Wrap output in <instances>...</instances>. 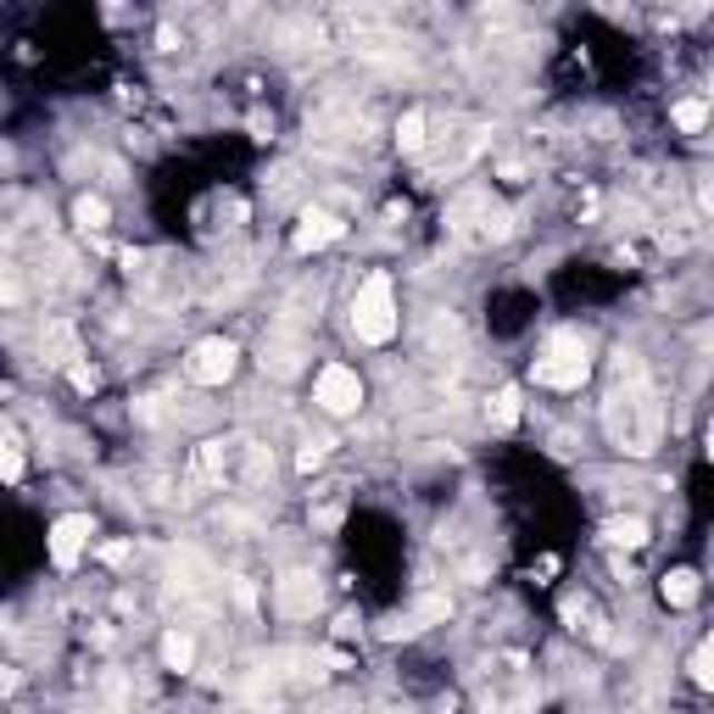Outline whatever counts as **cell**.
<instances>
[{
	"label": "cell",
	"instance_id": "cell-4",
	"mask_svg": "<svg viewBox=\"0 0 714 714\" xmlns=\"http://www.w3.org/2000/svg\"><path fill=\"white\" fill-rule=\"evenodd\" d=\"M235 364H240L235 340L212 335V340H201V346L190 351V380H196V386H224V380L235 375Z\"/></svg>",
	"mask_w": 714,
	"mask_h": 714
},
{
	"label": "cell",
	"instance_id": "cell-5",
	"mask_svg": "<svg viewBox=\"0 0 714 714\" xmlns=\"http://www.w3.org/2000/svg\"><path fill=\"white\" fill-rule=\"evenodd\" d=\"M357 403H364V380H357L346 364L318 369V408L324 414H357Z\"/></svg>",
	"mask_w": 714,
	"mask_h": 714
},
{
	"label": "cell",
	"instance_id": "cell-9",
	"mask_svg": "<svg viewBox=\"0 0 714 714\" xmlns=\"http://www.w3.org/2000/svg\"><path fill=\"white\" fill-rule=\"evenodd\" d=\"M603 542H608V547H642V542H647V519H642V514L608 519V525H603Z\"/></svg>",
	"mask_w": 714,
	"mask_h": 714
},
{
	"label": "cell",
	"instance_id": "cell-15",
	"mask_svg": "<svg viewBox=\"0 0 714 714\" xmlns=\"http://www.w3.org/2000/svg\"><path fill=\"white\" fill-rule=\"evenodd\" d=\"M703 123H708V107H703V101H681V107H675V129L697 135Z\"/></svg>",
	"mask_w": 714,
	"mask_h": 714
},
{
	"label": "cell",
	"instance_id": "cell-8",
	"mask_svg": "<svg viewBox=\"0 0 714 714\" xmlns=\"http://www.w3.org/2000/svg\"><path fill=\"white\" fill-rule=\"evenodd\" d=\"M274 597H279V614H290V619H296V614H313V608H318V586H313L307 575H285Z\"/></svg>",
	"mask_w": 714,
	"mask_h": 714
},
{
	"label": "cell",
	"instance_id": "cell-16",
	"mask_svg": "<svg viewBox=\"0 0 714 714\" xmlns=\"http://www.w3.org/2000/svg\"><path fill=\"white\" fill-rule=\"evenodd\" d=\"M73 218H79L85 229H107V201H101V196H85V201L73 207Z\"/></svg>",
	"mask_w": 714,
	"mask_h": 714
},
{
	"label": "cell",
	"instance_id": "cell-12",
	"mask_svg": "<svg viewBox=\"0 0 714 714\" xmlns=\"http://www.w3.org/2000/svg\"><path fill=\"white\" fill-rule=\"evenodd\" d=\"M0 480H23V442L0 430Z\"/></svg>",
	"mask_w": 714,
	"mask_h": 714
},
{
	"label": "cell",
	"instance_id": "cell-3",
	"mask_svg": "<svg viewBox=\"0 0 714 714\" xmlns=\"http://www.w3.org/2000/svg\"><path fill=\"white\" fill-rule=\"evenodd\" d=\"M351 329H357V340H369V346H386V340L397 335V296H391V274H369L364 285H357Z\"/></svg>",
	"mask_w": 714,
	"mask_h": 714
},
{
	"label": "cell",
	"instance_id": "cell-17",
	"mask_svg": "<svg viewBox=\"0 0 714 714\" xmlns=\"http://www.w3.org/2000/svg\"><path fill=\"white\" fill-rule=\"evenodd\" d=\"M692 681H697V686H708V647H697V653H692Z\"/></svg>",
	"mask_w": 714,
	"mask_h": 714
},
{
	"label": "cell",
	"instance_id": "cell-7",
	"mask_svg": "<svg viewBox=\"0 0 714 714\" xmlns=\"http://www.w3.org/2000/svg\"><path fill=\"white\" fill-rule=\"evenodd\" d=\"M340 229H346V224H340L329 207H307L301 224H296V235H290V246H296V251H324L329 240H340Z\"/></svg>",
	"mask_w": 714,
	"mask_h": 714
},
{
	"label": "cell",
	"instance_id": "cell-19",
	"mask_svg": "<svg viewBox=\"0 0 714 714\" xmlns=\"http://www.w3.org/2000/svg\"><path fill=\"white\" fill-rule=\"evenodd\" d=\"M12 681H18V675H0V692H12Z\"/></svg>",
	"mask_w": 714,
	"mask_h": 714
},
{
	"label": "cell",
	"instance_id": "cell-14",
	"mask_svg": "<svg viewBox=\"0 0 714 714\" xmlns=\"http://www.w3.org/2000/svg\"><path fill=\"white\" fill-rule=\"evenodd\" d=\"M397 146H403V151H425V112H408V118L397 123Z\"/></svg>",
	"mask_w": 714,
	"mask_h": 714
},
{
	"label": "cell",
	"instance_id": "cell-13",
	"mask_svg": "<svg viewBox=\"0 0 714 714\" xmlns=\"http://www.w3.org/2000/svg\"><path fill=\"white\" fill-rule=\"evenodd\" d=\"M162 658H168V670H190V658H196V642H190L185 631H168V636H162Z\"/></svg>",
	"mask_w": 714,
	"mask_h": 714
},
{
	"label": "cell",
	"instance_id": "cell-10",
	"mask_svg": "<svg viewBox=\"0 0 714 714\" xmlns=\"http://www.w3.org/2000/svg\"><path fill=\"white\" fill-rule=\"evenodd\" d=\"M664 603L670 608H692L697 603V575L692 569H670L664 575Z\"/></svg>",
	"mask_w": 714,
	"mask_h": 714
},
{
	"label": "cell",
	"instance_id": "cell-11",
	"mask_svg": "<svg viewBox=\"0 0 714 714\" xmlns=\"http://www.w3.org/2000/svg\"><path fill=\"white\" fill-rule=\"evenodd\" d=\"M486 419H492L497 430H514V425H519V391H514V386H503V391L492 397V408H486Z\"/></svg>",
	"mask_w": 714,
	"mask_h": 714
},
{
	"label": "cell",
	"instance_id": "cell-1",
	"mask_svg": "<svg viewBox=\"0 0 714 714\" xmlns=\"http://www.w3.org/2000/svg\"><path fill=\"white\" fill-rule=\"evenodd\" d=\"M603 425L614 436L619 453L631 458H647L664 436V408L647 386V369H642V357L619 351V364H614V391H608V408H603Z\"/></svg>",
	"mask_w": 714,
	"mask_h": 714
},
{
	"label": "cell",
	"instance_id": "cell-6",
	"mask_svg": "<svg viewBox=\"0 0 714 714\" xmlns=\"http://www.w3.org/2000/svg\"><path fill=\"white\" fill-rule=\"evenodd\" d=\"M90 536H96L90 514H62V519L51 525V558H57L62 569H73V564H79V553L90 547Z\"/></svg>",
	"mask_w": 714,
	"mask_h": 714
},
{
	"label": "cell",
	"instance_id": "cell-2",
	"mask_svg": "<svg viewBox=\"0 0 714 714\" xmlns=\"http://www.w3.org/2000/svg\"><path fill=\"white\" fill-rule=\"evenodd\" d=\"M592 375V346L581 329H558L547 335L542 357H536V386H553V391H581Z\"/></svg>",
	"mask_w": 714,
	"mask_h": 714
},
{
	"label": "cell",
	"instance_id": "cell-18",
	"mask_svg": "<svg viewBox=\"0 0 714 714\" xmlns=\"http://www.w3.org/2000/svg\"><path fill=\"white\" fill-rule=\"evenodd\" d=\"M296 464H301V469H318V464H324V447H307V453H301Z\"/></svg>",
	"mask_w": 714,
	"mask_h": 714
}]
</instances>
